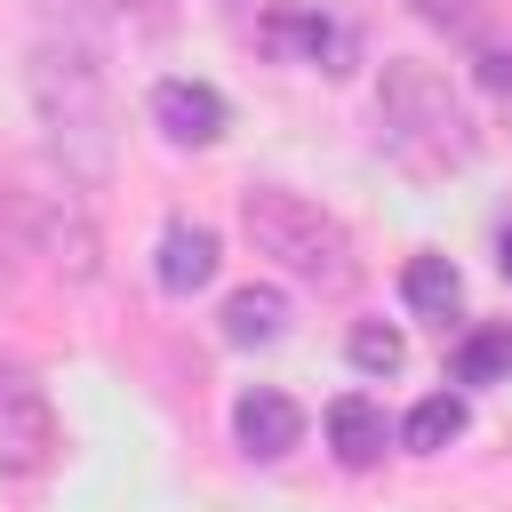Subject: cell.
Here are the masks:
<instances>
[{"mask_svg": "<svg viewBox=\"0 0 512 512\" xmlns=\"http://www.w3.org/2000/svg\"><path fill=\"white\" fill-rule=\"evenodd\" d=\"M376 144L408 168V176H448L472 160V120L448 88L440 64H416V56H392L384 80H376Z\"/></svg>", "mask_w": 512, "mask_h": 512, "instance_id": "cell-2", "label": "cell"}, {"mask_svg": "<svg viewBox=\"0 0 512 512\" xmlns=\"http://www.w3.org/2000/svg\"><path fill=\"white\" fill-rule=\"evenodd\" d=\"M232 8H248V0H232Z\"/></svg>", "mask_w": 512, "mask_h": 512, "instance_id": "cell-21", "label": "cell"}, {"mask_svg": "<svg viewBox=\"0 0 512 512\" xmlns=\"http://www.w3.org/2000/svg\"><path fill=\"white\" fill-rule=\"evenodd\" d=\"M240 232H248L256 256H272L280 272H296V280L320 288V296H344V288L360 280V248H352V232H344L320 200H304V192H288V184H256V192H240Z\"/></svg>", "mask_w": 512, "mask_h": 512, "instance_id": "cell-3", "label": "cell"}, {"mask_svg": "<svg viewBox=\"0 0 512 512\" xmlns=\"http://www.w3.org/2000/svg\"><path fill=\"white\" fill-rule=\"evenodd\" d=\"M464 392H424L416 408H408V424H400V440H408V456H440L456 432H464Z\"/></svg>", "mask_w": 512, "mask_h": 512, "instance_id": "cell-13", "label": "cell"}, {"mask_svg": "<svg viewBox=\"0 0 512 512\" xmlns=\"http://www.w3.org/2000/svg\"><path fill=\"white\" fill-rule=\"evenodd\" d=\"M64 448L56 400L24 360H0V480H40Z\"/></svg>", "mask_w": 512, "mask_h": 512, "instance_id": "cell-5", "label": "cell"}, {"mask_svg": "<svg viewBox=\"0 0 512 512\" xmlns=\"http://www.w3.org/2000/svg\"><path fill=\"white\" fill-rule=\"evenodd\" d=\"M480 88L488 96H512V48L504 40H480Z\"/></svg>", "mask_w": 512, "mask_h": 512, "instance_id": "cell-18", "label": "cell"}, {"mask_svg": "<svg viewBox=\"0 0 512 512\" xmlns=\"http://www.w3.org/2000/svg\"><path fill=\"white\" fill-rule=\"evenodd\" d=\"M480 8L488 0H416V16L440 24V32H480Z\"/></svg>", "mask_w": 512, "mask_h": 512, "instance_id": "cell-16", "label": "cell"}, {"mask_svg": "<svg viewBox=\"0 0 512 512\" xmlns=\"http://www.w3.org/2000/svg\"><path fill=\"white\" fill-rule=\"evenodd\" d=\"M24 200V232H32V256L64 280V288H88L104 272V240H96V216L80 200V184H48V192H16Z\"/></svg>", "mask_w": 512, "mask_h": 512, "instance_id": "cell-4", "label": "cell"}, {"mask_svg": "<svg viewBox=\"0 0 512 512\" xmlns=\"http://www.w3.org/2000/svg\"><path fill=\"white\" fill-rule=\"evenodd\" d=\"M384 440H392V424H384V408H376L368 392L328 400V448H336V464H344V472H368V464L384 456Z\"/></svg>", "mask_w": 512, "mask_h": 512, "instance_id": "cell-11", "label": "cell"}, {"mask_svg": "<svg viewBox=\"0 0 512 512\" xmlns=\"http://www.w3.org/2000/svg\"><path fill=\"white\" fill-rule=\"evenodd\" d=\"M280 336H288V296H280L272 280H248V288L224 296V344H232V352H264V344H280Z\"/></svg>", "mask_w": 512, "mask_h": 512, "instance_id": "cell-10", "label": "cell"}, {"mask_svg": "<svg viewBox=\"0 0 512 512\" xmlns=\"http://www.w3.org/2000/svg\"><path fill=\"white\" fill-rule=\"evenodd\" d=\"M264 40L280 56H296V64H312V72H352V32L336 16H320V8H272Z\"/></svg>", "mask_w": 512, "mask_h": 512, "instance_id": "cell-6", "label": "cell"}, {"mask_svg": "<svg viewBox=\"0 0 512 512\" xmlns=\"http://www.w3.org/2000/svg\"><path fill=\"white\" fill-rule=\"evenodd\" d=\"M152 280H160L168 296H200V288L216 280V232L192 224V216H176V224L160 232V248H152Z\"/></svg>", "mask_w": 512, "mask_h": 512, "instance_id": "cell-9", "label": "cell"}, {"mask_svg": "<svg viewBox=\"0 0 512 512\" xmlns=\"http://www.w3.org/2000/svg\"><path fill=\"white\" fill-rule=\"evenodd\" d=\"M344 352H352V368H360V376H392V368H400V336H392V328H376V320H360V328L344 336Z\"/></svg>", "mask_w": 512, "mask_h": 512, "instance_id": "cell-15", "label": "cell"}, {"mask_svg": "<svg viewBox=\"0 0 512 512\" xmlns=\"http://www.w3.org/2000/svg\"><path fill=\"white\" fill-rule=\"evenodd\" d=\"M24 96H32V120H40V144H48L56 176L80 184V192H96V184L112 176V88H104V40L40 24L32 64H24Z\"/></svg>", "mask_w": 512, "mask_h": 512, "instance_id": "cell-1", "label": "cell"}, {"mask_svg": "<svg viewBox=\"0 0 512 512\" xmlns=\"http://www.w3.org/2000/svg\"><path fill=\"white\" fill-rule=\"evenodd\" d=\"M152 120L168 144H216L232 128V104L208 88V80H160L152 88Z\"/></svg>", "mask_w": 512, "mask_h": 512, "instance_id": "cell-8", "label": "cell"}, {"mask_svg": "<svg viewBox=\"0 0 512 512\" xmlns=\"http://www.w3.org/2000/svg\"><path fill=\"white\" fill-rule=\"evenodd\" d=\"M400 296H408V312L448 320V312L464 304V272H456L448 256H408V264H400Z\"/></svg>", "mask_w": 512, "mask_h": 512, "instance_id": "cell-12", "label": "cell"}, {"mask_svg": "<svg viewBox=\"0 0 512 512\" xmlns=\"http://www.w3.org/2000/svg\"><path fill=\"white\" fill-rule=\"evenodd\" d=\"M232 440H240L256 464H280V456L304 440V408H296L288 392L256 384V392H240V400H232Z\"/></svg>", "mask_w": 512, "mask_h": 512, "instance_id": "cell-7", "label": "cell"}, {"mask_svg": "<svg viewBox=\"0 0 512 512\" xmlns=\"http://www.w3.org/2000/svg\"><path fill=\"white\" fill-rule=\"evenodd\" d=\"M40 16H48L56 32H88V40H104V16H96V0H40Z\"/></svg>", "mask_w": 512, "mask_h": 512, "instance_id": "cell-17", "label": "cell"}, {"mask_svg": "<svg viewBox=\"0 0 512 512\" xmlns=\"http://www.w3.org/2000/svg\"><path fill=\"white\" fill-rule=\"evenodd\" d=\"M496 272H504V280H512V224H504V232H496Z\"/></svg>", "mask_w": 512, "mask_h": 512, "instance_id": "cell-20", "label": "cell"}, {"mask_svg": "<svg viewBox=\"0 0 512 512\" xmlns=\"http://www.w3.org/2000/svg\"><path fill=\"white\" fill-rule=\"evenodd\" d=\"M112 8H120L128 24H144V32H168V24H176V0H112Z\"/></svg>", "mask_w": 512, "mask_h": 512, "instance_id": "cell-19", "label": "cell"}, {"mask_svg": "<svg viewBox=\"0 0 512 512\" xmlns=\"http://www.w3.org/2000/svg\"><path fill=\"white\" fill-rule=\"evenodd\" d=\"M512 376V328H472L456 344V384H496Z\"/></svg>", "mask_w": 512, "mask_h": 512, "instance_id": "cell-14", "label": "cell"}]
</instances>
